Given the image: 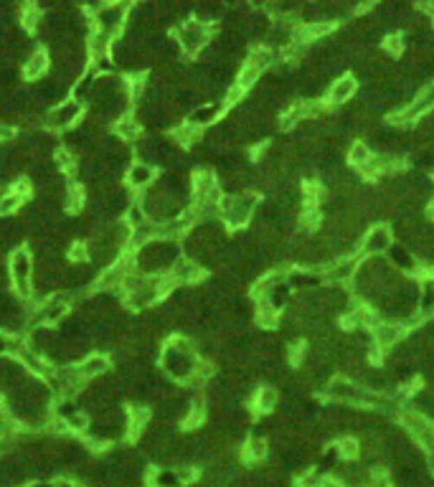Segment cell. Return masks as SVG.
I'll use <instances>...</instances> for the list:
<instances>
[{
	"mask_svg": "<svg viewBox=\"0 0 434 487\" xmlns=\"http://www.w3.org/2000/svg\"><path fill=\"white\" fill-rule=\"evenodd\" d=\"M241 457L246 465H262L269 457V442L264 437H257V434L246 437L241 444Z\"/></svg>",
	"mask_w": 434,
	"mask_h": 487,
	"instance_id": "23",
	"label": "cell"
},
{
	"mask_svg": "<svg viewBox=\"0 0 434 487\" xmlns=\"http://www.w3.org/2000/svg\"><path fill=\"white\" fill-rule=\"evenodd\" d=\"M114 135H117L125 145H135L137 140L142 137V122L135 112H127L114 122Z\"/></svg>",
	"mask_w": 434,
	"mask_h": 487,
	"instance_id": "20",
	"label": "cell"
},
{
	"mask_svg": "<svg viewBox=\"0 0 434 487\" xmlns=\"http://www.w3.org/2000/svg\"><path fill=\"white\" fill-rule=\"evenodd\" d=\"M46 383L51 386L57 398H74L87 389V381L79 373V366H54Z\"/></svg>",
	"mask_w": 434,
	"mask_h": 487,
	"instance_id": "8",
	"label": "cell"
},
{
	"mask_svg": "<svg viewBox=\"0 0 434 487\" xmlns=\"http://www.w3.org/2000/svg\"><path fill=\"white\" fill-rule=\"evenodd\" d=\"M373 147L368 145V142H366V140H353V145H350V150H348V155H345V160L350 163V167H353V170H358V167H364L366 163L371 160L373 158Z\"/></svg>",
	"mask_w": 434,
	"mask_h": 487,
	"instance_id": "28",
	"label": "cell"
},
{
	"mask_svg": "<svg viewBox=\"0 0 434 487\" xmlns=\"http://www.w3.org/2000/svg\"><path fill=\"white\" fill-rule=\"evenodd\" d=\"M381 49L386 51L389 56H394L396 61H399V56L406 51V41H404V33H396V31H389L386 38L381 41Z\"/></svg>",
	"mask_w": 434,
	"mask_h": 487,
	"instance_id": "32",
	"label": "cell"
},
{
	"mask_svg": "<svg viewBox=\"0 0 434 487\" xmlns=\"http://www.w3.org/2000/svg\"><path fill=\"white\" fill-rule=\"evenodd\" d=\"M18 21H21V28L23 31H33L41 26L43 21V13H41V6H21L18 8Z\"/></svg>",
	"mask_w": 434,
	"mask_h": 487,
	"instance_id": "31",
	"label": "cell"
},
{
	"mask_svg": "<svg viewBox=\"0 0 434 487\" xmlns=\"http://www.w3.org/2000/svg\"><path fill=\"white\" fill-rule=\"evenodd\" d=\"M158 363H160V368H163V376H168L173 383L175 381L188 383L190 378H193V373H196L201 358H198L196 345H193L190 338L173 333L168 340H165V345L160 348Z\"/></svg>",
	"mask_w": 434,
	"mask_h": 487,
	"instance_id": "1",
	"label": "cell"
},
{
	"mask_svg": "<svg viewBox=\"0 0 434 487\" xmlns=\"http://www.w3.org/2000/svg\"><path fill=\"white\" fill-rule=\"evenodd\" d=\"M66 262L69 264H87L89 262V251H87V241H74L66 249Z\"/></svg>",
	"mask_w": 434,
	"mask_h": 487,
	"instance_id": "35",
	"label": "cell"
},
{
	"mask_svg": "<svg viewBox=\"0 0 434 487\" xmlns=\"http://www.w3.org/2000/svg\"><path fill=\"white\" fill-rule=\"evenodd\" d=\"M417 313L427 322L434 317V277H419V297H417Z\"/></svg>",
	"mask_w": 434,
	"mask_h": 487,
	"instance_id": "25",
	"label": "cell"
},
{
	"mask_svg": "<svg viewBox=\"0 0 434 487\" xmlns=\"http://www.w3.org/2000/svg\"><path fill=\"white\" fill-rule=\"evenodd\" d=\"M254 325H260L262 330H272V327H280V313L274 310L267 299L254 305Z\"/></svg>",
	"mask_w": 434,
	"mask_h": 487,
	"instance_id": "26",
	"label": "cell"
},
{
	"mask_svg": "<svg viewBox=\"0 0 434 487\" xmlns=\"http://www.w3.org/2000/svg\"><path fill=\"white\" fill-rule=\"evenodd\" d=\"M183 257V249L178 241H150L142 249L135 251V271L145 277H160L168 274L170 267Z\"/></svg>",
	"mask_w": 434,
	"mask_h": 487,
	"instance_id": "2",
	"label": "cell"
},
{
	"mask_svg": "<svg viewBox=\"0 0 434 487\" xmlns=\"http://www.w3.org/2000/svg\"><path fill=\"white\" fill-rule=\"evenodd\" d=\"M277 406H280V391H277V386H269V383H264V386H260V389L254 391V396H252L254 414H260V417H269V414H274V411H277Z\"/></svg>",
	"mask_w": 434,
	"mask_h": 487,
	"instance_id": "19",
	"label": "cell"
},
{
	"mask_svg": "<svg viewBox=\"0 0 434 487\" xmlns=\"http://www.w3.org/2000/svg\"><path fill=\"white\" fill-rule=\"evenodd\" d=\"M260 79H262V71H257L254 66H249V63H244L241 69L237 71V87H241L244 91H249V89H254L257 84H260Z\"/></svg>",
	"mask_w": 434,
	"mask_h": 487,
	"instance_id": "34",
	"label": "cell"
},
{
	"mask_svg": "<svg viewBox=\"0 0 434 487\" xmlns=\"http://www.w3.org/2000/svg\"><path fill=\"white\" fill-rule=\"evenodd\" d=\"M89 18L94 21V28L102 31V33L119 38L122 28L127 26V13H130V6L127 3H102V6H89L87 8Z\"/></svg>",
	"mask_w": 434,
	"mask_h": 487,
	"instance_id": "5",
	"label": "cell"
},
{
	"mask_svg": "<svg viewBox=\"0 0 434 487\" xmlns=\"http://www.w3.org/2000/svg\"><path fill=\"white\" fill-rule=\"evenodd\" d=\"M54 487H82V485H77V482L69 480V477H63V480H57V482H54Z\"/></svg>",
	"mask_w": 434,
	"mask_h": 487,
	"instance_id": "44",
	"label": "cell"
},
{
	"mask_svg": "<svg viewBox=\"0 0 434 487\" xmlns=\"http://www.w3.org/2000/svg\"><path fill=\"white\" fill-rule=\"evenodd\" d=\"M84 102L79 99H66L61 105L51 107L46 114H43V127L49 133H66L71 127H77V122L84 117Z\"/></svg>",
	"mask_w": 434,
	"mask_h": 487,
	"instance_id": "7",
	"label": "cell"
},
{
	"mask_svg": "<svg viewBox=\"0 0 434 487\" xmlns=\"http://www.w3.org/2000/svg\"><path fill=\"white\" fill-rule=\"evenodd\" d=\"M23 198L18 193H15V190H6V193L0 195V216H15V213H18V211L23 209Z\"/></svg>",
	"mask_w": 434,
	"mask_h": 487,
	"instance_id": "33",
	"label": "cell"
},
{
	"mask_svg": "<svg viewBox=\"0 0 434 487\" xmlns=\"http://www.w3.org/2000/svg\"><path fill=\"white\" fill-rule=\"evenodd\" d=\"M371 335H373V345H378L384 353H389V350H394L396 345H401L409 333H406V327L401 325V322L384 320V317H381V320L373 322Z\"/></svg>",
	"mask_w": 434,
	"mask_h": 487,
	"instance_id": "11",
	"label": "cell"
},
{
	"mask_svg": "<svg viewBox=\"0 0 434 487\" xmlns=\"http://www.w3.org/2000/svg\"><path fill=\"white\" fill-rule=\"evenodd\" d=\"M376 320H378L376 313H373V310L366 305V302H361V299H353L348 310H345V313L338 317V322H341V327H343L345 333H356V330H371L373 322H376Z\"/></svg>",
	"mask_w": 434,
	"mask_h": 487,
	"instance_id": "12",
	"label": "cell"
},
{
	"mask_svg": "<svg viewBox=\"0 0 434 487\" xmlns=\"http://www.w3.org/2000/svg\"><path fill=\"white\" fill-rule=\"evenodd\" d=\"M79 373L87 383L97 381V378L107 376L110 373V358L105 353H89L84 361L79 363Z\"/></svg>",
	"mask_w": 434,
	"mask_h": 487,
	"instance_id": "22",
	"label": "cell"
},
{
	"mask_svg": "<svg viewBox=\"0 0 434 487\" xmlns=\"http://www.w3.org/2000/svg\"><path fill=\"white\" fill-rule=\"evenodd\" d=\"M224 112H226V105L221 99H218V102H203V105L193 107V110L188 112L186 122L198 127V130H209V127H216L218 119L224 117Z\"/></svg>",
	"mask_w": 434,
	"mask_h": 487,
	"instance_id": "15",
	"label": "cell"
},
{
	"mask_svg": "<svg viewBox=\"0 0 434 487\" xmlns=\"http://www.w3.org/2000/svg\"><path fill=\"white\" fill-rule=\"evenodd\" d=\"M173 38L178 41L183 54L188 56V59H196L198 54H203V51L209 49L214 31H211V26L196 21V18H186V21H181L175 26Z\"/></svg>",
	"mask_w": 434,
	"mask_h": 487,
	"instance_id": "4",
	"label": "cell"
},
{
	"mask_svg": "<svg viewBox=\"0 0 434 487\" xmlns=\"http://www.w3.org/2000/svg\"><path fill=\"white\" fill-rule=\"evenodd\" d=\"M168 277L173 279L175 287H190V285L203 282V279H206V271H203V267L198 264V262H193V259H188V257H181L173 267H170Z\"/></svg>",
	"mask_w": 434,
	"mask_h": 487,
	"instance_id": "14",
	"label": "cell"
},
{
	"mask_svg": "<svg viewBox=\"0 0 434 487\" xmlns=\"http://www.w3.org/2000/svg\"><path fill=\"white\" fill-rule=\"evenodd\" d=\"M170 137H173V142L178 147H188V145H198L203 140V130H198V127L188 125V122H181V125H175L173 127V133H170Z\"/></svg>",
	"mask_w": 434,
	"mask_h": 487,
	"instance_id": "27",
	"label": "cell"
},
{
	"mask_svg": "<svg viewBox=\"0 0 434 487\" xmlns=\"http://www.w3.org/2000/svg\"><path fill=\"white\" fill-rule=\"evenodd\" d=\"M10 343H13V335H8L6 330H0V358L10 355Z\"/></svg>",
	"mask_w": 434,
	"mask_h": 487,
	"instance_id": "40",
	"label": "cell"
},
{
	"mask_svg": "<svg viewBox=\"0 0 434 487\" xmlns=\"http://www.w3.org/2000/svg\"><path fill=\"white\" fill-rule=\"evenodd\" d=\"M244 63H249V66H254L257 71H262V74H264L267 69H272V66H277V63H280V54H277V51H272V49H267L264 43H257V46L246 54Z\"/></svg>",
	"mask_w": 434,
	"mask_h": 487,
	"instance_id": "24",
	"label": "cell"
},
{
	"mask_svg": "<svg viewBox=\"0 0 434 487\" xmlns=\"http://www.w3.org/2000/svg\"><path fill=\"white\" fill-rule=\"evenodd\" d=\"M358 89H361V84H358V79L348 71V74H343L341 79H336V82L330 84L328 94H325V102H328L330 110L343 107V105H348L350 99L356 97Z\"/></svg>",
	"mask_w": 434,
	"mask_h": 487,
	"instance_id": "13",
	"label": "cell"
},
{
	"mask_svg": "<svg viewBox=\"0 0 434 487\" xmlns=\"http://www.w3.org/2000/svg\"><path fill=\"white\" fill-rule=\"evenodd\" d=\"M368 487H394L391 474L386 470H378V472H371V480H368Z\"/></svg>",
	"mask_w": 434,
	"mask_h": 487,
	"instance_id": "39",
	"label": "cell"
},
{
	"mask_svg": "<svg viewBox=\"0 0 434 487\" xmlns=\"http://www.w3.org/2000/svg\"><path fill=\"white\" fill-rule=\"evenodd\" d=\"M260 206V195L257 193H241V195H224L221 198V211H218V218L224 221L226 229L241 231L246 223H252L254 211Z\"/></svg>",
	"mask_w": 434,
	"mask_h": 487,
	"instance_id": "3",
	"label": "cell"
},
{
	"mask_svg": "<svg viewBox=\"0 0 434 487\" xmlns=\"http://www.w3.org/2000/svg\"><path fill=\"white\" fill-rule=\"evenodd\" d=\"M26 487H54V482H46V480H36V482H31V485H26Z\"/></svg>",
	"mask_w": 434,
	"mask_h": 487,
	"instance_id": "45",
	"label": "cell"
},
{
	"mask_svg": "<svg viewBox=\"0 0 434 487\" xmlns=\"http://www.w3.org/2000/svg\"><path fill=\"white\" fill-rule=\"evenodd\" d=\"M386 259H389V264H391L394 269L406 274V277H419V262H417V257H414L406 246H401V244H394L391 249H389V254H386Z\"/></svg>",
	"mask_w": 434,
	"mask_h": 487,
	"instance_id": "18",
	"label": "cell"
},
{
	"mask_svg": "<svg viewBox=\"0 0 434 487\" xmlns=\"http://www.w3.org/2000/svg\"><path fill=\"white\" fill-rule=\"evenodd\" d=\"M333 447L338 449L343 462H356L361 457V444H358V437H353V434H341Z\"/></svg>",
	"mask_w": 434,
	"mask_h": 487,
	"instance_id": "30",
	"label": "cell"
},
{
	"mask_svg": "<svg viewBox=\"0 0 434 487\" xmlns=\"http://www.w3.org/2000/svg\"><path fill=\"white\" fill-rule=\"evenodd\" d=\"M8 271H10L15 294L21 299H29L33 292V254H31V249H26V246L15 249L8 257Z\"/></svg>",
	"mask_w": 434,
	"mask_h": 487,
	"instance_id": "6",
	"label": "cell"
},
{
	"mask_svg": "<svg viewBox=\"0 0 434 487\" xmlns=\"http://www.w3.org/2000/svg\"><path fill=\"white\" fill-rule=\"evenodd\" d=\"M0 411H6V398H3V394H0Z\"/></svg>",
	"mask_w": 434,
	"mask_h": 487,
	"instance_id": "46",
	"label": "cell"
},
{
	"mask_svg": "<svg viewBox=\"0 0 434 487\" xmlns=\"http://www.w3.org/2000/svg\"><path fill=\"white\" fill-rule=\"evenodd\" d=\"M175 472H178V480H181V487H188L198 480V470L190 465H183V467H175Z\"/></svg>",
	"mask_w": 434,
	"mask_h": 487,
	"instance_id": "37",
	"label": "cell"
},
{
	"mask_svg": "<svg viewBox=\"0 0 434 487\" xmlns=\"http://www.w3.org/2000/svg\"><path fill=\"white\" fill-rule=\"evenodd\" d=\"M320 487H345V485L338 480V477H330V474H325V477H322V482H320Z\"/></svg>",
	"mask_w": 434,
	"mask_h": 487,
	"instance_id": "42",
	"label": "cell"
},
{
	"mask_svg": "<svg viewBox=\"0 0 434 487\" xmlns=\"http://www.w3.org/2000/svg\"><path fill=\"white\" fill-rule=\"evenodd\" d=\"M66 426H69V432H74V434H84L87 429H89V417L82 414V411H77L74 417L66 419Z\"/></svg>",
	"mask_w": 434,
	"mask_h": 487,
	"instance_id": "36",
	"label": "cell"
},
{
	"mask_svg": "<svg viewBox=\"0 0 434 487\" xmlns=\"http://www.w3.org/2000/svg\"><path fill=\"white\" fill-rule=\"evenodd\" d=\"M287 285L294 292H315L325 287V277L320 269H302V267H292L287 274Z\"/></svg>",
	"mask_w": 434,
	"mask_h": 487,
	"instance_id": "16",
	"label": "cell"
},
{
	"mask_svg": "<svg viewBox=\"0 0 434 487\" xmlns=\"http://www.w3.org/2000/svg\"><path fill=\"white\" fill-rule=\"evenodd\" d=\"M18 135H21L18 125H13V122H0V142H15Z\"/></svg>",
	"mask_w": 434,
	"mask_h": 487,
	"instance_id": "38",
	"label": "cell"
},
{
	"mask_svg": "<svg viewBox=\"0 0 434 487\" xmlns=\"http://www.w3.org/2000/svg\"><path fill=\"white\" fill-rule=\"evenodd\" d=\"M424 454V452H421ZM424 467H427L429 472H434V452H427L424 454Z\"/></svg>",
	"mask_w": 434,
	"mask_h": 487,
	"instance_id": "43",
	"label": "cell"
},
{
	"mask_svg": "<svg viewBox=\"0 0 434 487\" xmlns=\"http://www.w3.org/2000/svg\"><path fill=\"white\" fill-rule=\"evenodd\" d=\"M394 244L396 239H394L391 223H371L361 237V257H386Z\"/></svg>",
	"mask_w": 434,
	"mask_h": 487,
	"instance_id": "9",
	"label": "cell"
},
{
	"mask_svg": "<svg viewBox=\"0 0 434 487\" xmlns=\"http://www.w3.org/2000/svg\"><path fill=\"white\" fill-rule=\"evenodd\" d=\"M419 97L424 99V102H427V105L434 110V82H429V84H424V87H421Z\"/></svg>",
	"mask_w": 434,
	"mask_h": 487,
	"instance_id": "41",
	"label": "cell"
},
{
	"mask_svg": "<svg viewBox=\"0 0 434 487\" xmlns=\"http://www.w3.org/2000/svg\"><path fill=\"white\" fill-rule=\"evenodd\" d=\"M49 66H51L49 51L36 49L33 54L29 56V61L23 63L21 77L26 79V82H41V79L46 77V71H49Z\"/></svg>",
	"mask_w": 434,
	"mask_h": 487,
	"instance_id": "21",
	"label": "cell"
},
{
	"mask_svg": "<svg viewBox=\"0 0 434 487\" xmlns=\"http://www.w3.org/2000/svg\"><path fill=\"white\" fill-rule=\"evenodd\" d=\"M125 183L130 190H140V193H145L150 186L158 183V167L133 160V165L125 170Z\"/></svg>",
	"mask_w": 434,
	"mask_h": 487,
	"instance_id": "17",
	"label": "cell"
},
{
	"mask_svg": "<svg viewBox=\"0 0 434 487\" xmlns=\"http://www.w3.org/2000/svg\"><path fill=\"white\" fill-rule=\"evenodd\" d=\"M147 485L150 487H181L175 467H155L147 474Z\"/></svg>",
	"mask_w": 434,
	"mask_h": 487,
	"instance_id": "29",
	"label": "cell"
},
{
	"mask_svg": "<svg viewBox=\"0 0 434 487\" xmlns=\"http://www.w3.org/2000/svg\"><path fill=\"white\" fill-rule=\"evenodd\" d=\"M361 259H364V257H338V259H333V262L322 269L325 285H330V287H350V285H353V279H356L358 269H361Z\"/></svg>",
	"mask_w": 434,
	"mask_h": 487,
	"instance_id": "10",
	"label": "cell"
}]
</instances>
